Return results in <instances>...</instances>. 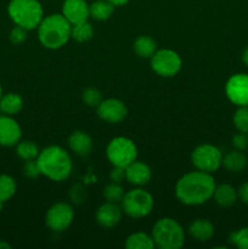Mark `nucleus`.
I'll use <instances>...</instances> for the list:
<instances>
[{"mask_svg": "<svg viewBox=\"0 0 248 249\" xmlns=\"http://www.w3.org/2000/svg\"><path fill=\"white\" fill-rule=\"evenodd\" d=\"M82 100L87 106L89 107H95L96 108L102 102L104 97H102L101 91H100L97 88L89 87L83 91L82 94Z\"/></svg>", "mask_w": 248, "mask_h": 249, "instance_id": "nucleus-30", "label": "nucleus"}, {"mask_svg": "<svg viewBox=\"0 0 248 249\" xmlns=\"http://www.w3.org/2000/svg\"><path fill=\"white\" fill-rule=\"evenodd\" d=\"M1 96H2V88L1 85H0V99H1Z\"/></svg>", "mask_w": 248, "mask_h": 249, "instance_id": "nucleus-41", "label": "nucleus"}, {"mask_svg": "<svg viewBox=\"0 0 248 249\" xmlns=\"http://www.w3.org/2000/svg\"><path fill=\"white\" fill-rule=\"evenodd\" d=\"M247 156L243 153V151L232 150L226 153L225 156H223L221 167H224L230 173H241L247 168Z\"/></svg>", "mask_w": 248, "mask_h": 249, "instance_id": "nucleus-20", "label": "nucleus"}, {"mask_svg": "<svg viewBox=\"0 0 248 249\" xmlns=\"http://www.w3.org/2000/svg\"><path fill=\"white\" fill-rule=\"evenodd\" d=\"M122 216H123V209L121 204L106 201L97 208L95 213V220L101 228L112 229L121 223Z\"/></svg>", "mask_w": 248, "mask_h": 249, "instance_id": "nucleus-13", "label": "nucleus"}, {"mask_svg": "<svg viewBox=\"0 0 248 249\" xmlns=\"http://www.w3.org/2000/svg\"><path fill=\"white\" fill-rule=\"evenodd\" d=\"M2 206H4V202H2L1 199H0V212L2 211Z\"/></svg>", "mask_w": 248, "mask_h": 249, "instance_id": "nucleus-40", "label": "nucleus"}, {"mask_svg": "<svg viewBox=\"0 0 248 249\" xmlns=\"http://www.w3.org/2000/svg\"><path fill=\"white\" fill-rule=\"evenodd\" d=\"M134 53L141 58H151L158 50L157 43L150 36H139L133 44Z\"/></svg>", "mask_w": 248, "mask_h": 249, "instance_id": "nucleus-22", "label": "nucleus"}, {"mask_svg": "<svg viewBox=\"0 0 248 249\" xmlns=\"http://www.w3.org/2000/svg\"><path fill=\"white\" fill-rule=\"evenodd\" d=\"M237 194H238V198L241 199V202L248 206V181L243 182V184L238 187Z\"/></svg>", "mask_w": 248, "mask_h": 249, "instance_id": "nucleus-36", "label": "nucleus"}, {"mask_svg": "<svg viewBox=\"0 0 248 249\" xmlns=\"http://www.w3.org/2000/svg\"><path fill=\"white\" fill-rule=\"evenodd\" d=\"M150 60L153 72L163 78L175 77L182 68L181 56L173 49H159Z\"/></svg>", "mask_w": 248, "mask_h": 249, "instance_id": "nucleus-9", "label": "nucleus"}, {"mask_svg": "<svg viewBox=\"0 0 248 249\" xmlns=\"http://www.w3.org/2000/svg\"><path fill=\"white\" fill-rule=\"evenodd\" d=\"M151 236L155 242V247L159 249L181 248L186 237L181 224L169 216H164L156 221Z\"/></svg>", "mask_w": 248, "mask_h": 249, "instance_id": "nucleus-4", "label": "nucleus"}, {"mask_svg": "<svg viewBox=\"0 0 248 249\" xmlns=\"http://www.w3.org/2000/svg\"><path fill=\"white\" fill-rule=\"evenodd\" d=\"M11 248V246L9 245L7 242H5V241L0 240V249H10Z\"/></svg>", "mask_w": 248, "mask_h": 249, "instance_id": "nucleus-39", "label": "nucleus"}, {"mask_svg": "<svg viewBox=\"0 0 248 249\" xmlns=\"http://www.w3.org/2000/svg\"><path fill=\"white\" fill-rule=\"evenodd\" d=\"M229 241L236 248L248 249V226L231 232V235L229 236Z\"/></svg>", "mask_w": 248, "mask_h": 249, "instance_id": "nucleus-31", "label": "nucleus"}, {"mask_svg": "<svg viewBox=\"0 0 248 249\" xmlns=\"http://www.w3.org/2000/svg\"><path fill=\"white\" fill-rule=\"evenodd\" d=\"M36 162L41 175L48 178L51 181H65L72 174V157L61 146L51 145L43 148L39 152Z\"/></svg>", "mask_w": 248, "mask_h": 249, "instance_id": "nucleus-2", "label": "nucleus"}, {"mask_svg": "<svg viewBox=\"0 0 248 249\" xmlns=\"http://www.w3.org/2000/svg\"><path fill=\"white\" fill-rule=\"evenodd\" d=\"M126 249H153L155 247V242L151 236V233L142 232V231H138V232H133L126 237L125 243H124Z\"/></svg>", "mask_w": 248, "mask_h": 249, "instance_id": "nucleus-24", "label": "nucleus"}, {"mask_svg": "<svg viewBox=\"0 0 248 249\" xmlns=\"http://www.w3.org/2000/svg\"><path fill=\"white\" fill-rule=\"evenodd\" d=\"M109 2L114 5V6H124V5L128 4L130 0H108Z\"/></svg>", "mask_w": 248, "mask_h": 249, "instance_id": "nucleus-37", "label": "nucleus"}, {"mask_svg": "<svg viewBox=\"0 0 248 249\" xmlns=\"http://www.w3.org/2000/svg\"><path fill=\"white\" fill-rule=\"evenodd\" d=\"M72 24L62 14H51L44 16L36 28L38 39L41 45L49 50H58L71 40Z\"/></svg>", "mask_w": 248, "mask_h": 249, "instance_id": "nucleus-3", "label": "nucleus"}, {"mask_svg": "<svg viewBox=\"0 0 248 249\" xmlns=\"http://www.w3.org/2000/svg\"><path fill=\"white\" fill-rule=\"evenodd\" d=\"M123 213L133 219L146 218L155 207V199L148 191L142 187H135L125 192L121 202Z\"/></svg>", "mask_w": 248, "mask_h": 249, "instance_id": "nucleus-6", "label": "nucleus"}, {"mask_svg": "<svg viewBox=\"0 0 248 249\" xmlns=\"http://www.w3.org/2000/svg\"><path fill=\"white\" fill-rule=\"evenodd\" d=\"M124 192L123 186H122L119 182H113L111 181L108 185L104 187V191H102V196H104L105 201L107 202H113V203H119L121 204L122 199H123Z\"/></svg>", "mask_w": 248, "mask_h": 249, "instance_id": "nucleus-28", "label": "nucleus"}, {"mask_svg": "<svg viewBox=\"0 0 248 249\" xmlns=\"http://www.w3.org/2000/svg\"><path fill=\"white\" fill-rule=\"evenodd\" d=\"M125 180L136 187H142L151 181L152 170L150 165L141 160H134L125 168Z\"/></svg>", "mask_w": 248, "mask_h": 249, "instance_id": "nucleus-16", "label": "nucleus"}, {"mask_svg": "<svg viewBox=\"0 0 248 249\" xmlns=\"http://www.w3.org/2000/svg\"><path fill=\"white\" fill-rule=\"evenodd\" d=\"M27 34H28V31L19 26H15L12 28L11 33H10V40H11L12 44L15 45H19V44L24 43L27 40Z\"/></svg>", "mask_w": 248, "mask_h": 249, "instance_id": "nucleus-33", "label": "nucleus"}, {"mask_svg": "<svg viewBox=\"0 0 248 249\" xmlns=\"http://www.w3.org/2000/svg\"><path fill=\"white\" fill-rule=\"evenodd\" d=\"M23 108V99L16 92H7L0 99V111L5 116H16Z\"/></svg>", "mask_w": 248, "mask_h": 249, "instance_id": "nucleus-21", "label": "nucleus"}, {"mask_svg": "<svg viewBox=\"0 0 248 249\" xmlns=\"http://www.w3.org/2000/svg\"><path fill=\"white\" fill-rule=\"evenodd\" d=\"M236 130L248 135V106L237 107L232 117Z\"/></svg>", "mask_w": 248, "mask_h": 249, "instance_id": "nucleus-29", "label": "nucleus"}, {"mask_svg": "<svg viewBox=\"0 0 248 249\" xmlns=\"http://www.w3.org/2000/svg\"><path fill=\"white\" fill-rule=\"evenodd\" d=\"M232 146L235 150L245 151L248 148V135L238 131L232 136Z\"/></svg>", "mask_w": 248, "mask_h": 249, "instance_id": "nucleus-34", "label": "nucleus"}, {"mask_svg": "<svg viewBox=\"0 0 248 249\" xmlns=\"http://www.w3.org/2000/svg\"><path fill=\"white\" fill-rule=\"evenodd\" d=\"M213 199L219 207H223V208L232 207L238 199L237 190L230 184L216 185L214 189Z\"/></svg>", "mask_w": 248, "mask_h": 249, "instance_id": "nucleus-19", "label": "nucleus"}, {"mask_svg": "<svg viewBox=\"0 0 248 249\" xmlns=\"http://www.w3.org/2000/svg\"><path fill=\"white\" fill-rule=\"evenodd\" d=\"M114 5L108 0H96L89 5L90 17L96 21H107L114 12Z\"/></svg>", "mask_w": 248, "mask_h": 249, "instance_id": "nucleus-23", "label": "nucleus"}, {"mask_svg": "<svg viewBox=\"0 0 248 249\" xmlns=\"http://www.w3.org/2000/svg\"><path fill=\"white\" fill-rule=\"evenodd\" d=\"M23 174L24 177L29 178V179H36L41 175L40 169H39V165L36 160H26L23 165Z\"/></svg>", "mask_w": 248, "mask_h": 249, "instance_id": "nucleus-32", "label": "nucleus"}, {"mask_svg": "<svg viewBox=\"0 0 248 249\" xmlns=\"http://www.w3.org/2000/svg\"><path fill=\"white\" fill-rule=\"evenodd\" d=\"M242 61H243V63H245V65L248 67V46L245 49V51H243Z\"/></svg>", "mask_w": 248, "mask_h": 249, "instance_id": "nucleus-38", "label": "nucleus"}, {"mask_svg": "<svg viewBox=\"0 0 248 249\" xmlns=\"http://www.w3.org/2000/svg\"><path fill=\"white\" fill-rule=\"evenodd\" d=\"M17 190L16 181L12 177L6 174L0 175V199L6 202L15 196Z\"/></svg>", "mask_w": 248, "mask_h": 249, "instance_id": "nucleus-27", "label": "nucleus"}, {"mask_svg": "<svg viewBox=\"0 0 248 249\" xmlns=\"http://www.w3.org/2000/svg\"><path fill=\"white\" fill-rule=\"evenodd\" d=\"M7 14L16 26L28 32L38 28L44 18V9L38 0H11Z\"/></svg>", "mask_w": 248, "mask_h": 249, "instance_id": "nucleus-5", "label": "nucleus"}, {"mask_svg": "<svg viewBox=\"0 0 248 249\" xmlns=\"http://www.w3.org/2000/svg\"><path fill=\"white\" fill-rule=\"evenodd\" d=\"M74 209L67 202L53 203L45 214V224L55 232H63L74 220Z\"/></svg>", "mask_w": 248, "mask_h": 249, "instance_id": "nucleus-10", "label": "nucleus"}, {"mask_svg": "<svg viewBox=\"0 0 248 249\" xmlns=\"http://www.w3.org/2000/svg\"><path fill=\"white\" fill-rule=\"evenodd\" d=\"M225 95L235 106H248V74L236 73L225 84Z\"/></svg>", "mask_w": 248, "mask_h": 249, "instance_id": "nucleus-11", "label": "nucleus"}, {"mask_svg": "<svg viewBox=\"0 0 248 249\" xmlns=\"http://www.w3.org/2000/svg\"><path fill=\"white\" fill-rule=\"evenodd\" d=\"M223 153L212 143H201L191 153V163L195 169L213 174L223 163Z\"/></svg>", "mask_w": 248, "mask_h": 249, "instance_id": "nucleus-8", "label": "nucleus"}, {"mask_svg": "<svg viewBox=\"0 0 248 249\" xmlns=\"http://www.w3.org/2000/svg\"><path fill=\"white\" fill-rule=\"evenodd\" d=\"M22 139V129L11 116L0 117V145L5 147L16 146Z\"/></svg>", "mask_w": 248, "mask_h": 249, "instance_id": "nucleus-14", "label": "nucleus"}, {"mask_svg": "<svg viewBox=\"0 0 248 249\" xmlns=\"http://www.w3.org/2000/svg\"><path fill=\"white\" fill-rule=\"evenodd\" d=\"M189 235L197 242H208L214 236V225L208 219H195L189 225Z\"/></svg>", "mask_w": 248, "mask_h": 249, "instance_id": "nucleus-18", "label": "nucleus"}, {"mask_svg": "<svg viewBox=\"0 0 248 249\" xmlns=\"http://www.w3.org/2000/svg\"><path fill=\"white\" fill-rule=\"evenodd\" d=\"M109 179H111V181L122 184V181L125 179V170H124V168L113 167V169L111 170V174H109Z\"/></svg>", "mask_w": 248, "mask_h": 249, "instance_id": "nucleus-35", "label": "nucleus"}, {"mask_svg": "<svg viewBox=\"0 0 248 249\" xmlns=\"http://www.w3.org/2000/svg\"><path fill=\"white\" fill-rule=\"evenodd\" d=\"M61 14L71 24L82 23L89 19V4L85 0H65Z\"/></svg>", "mask_w": 248, "mask_h": 249, "instance_id": "nucleus-15", "label": "nucleus"}, {"mask_svg": "<svg viewBox=\"0 0 248 249\" xmlns=\"http://www.w3.org/2000/svg\"><path fill=\"white\" fill-rule=\"evenodd\" d=\"M97 116L104 122L109 124H117L123 122L128 116V107L122 100L109 97L102 100L101 104L96 107Z\"/></svg>", "mask_w": 248, "mask_h": 249, "instance_id": "nucleus-12", "label": "nucleus"}, {"mask_svg": "<svg viewBox=\"0 0 248 249\" xmlns=\"http://www.w3.org/2000/svg\"><path fill=\"white\" fill-rule=\"evenodd\" d=\"M39 152H40V150H39L38 145L31 140L19 141L16 145L17 156H18L21 160H23L24 162H26V160H36L39 156Z\"/></svg>", "mask_w": 248, "mask_h": 249, "instance_id": "nucleus-26", "label": "nucleus"}, {"mask_svg": "<svg viewBox=\"0 0 248 249\" xmlns=\"http://www.w3.org/2000/svg\"><path fill=\"white\" fill-rule=\"evenodd\" d=\"M92 36H94V27L89 21L73 24L72 29H71V39L78 41V43L89 41Z\"/></svg>", "mask_w": 248, "mask_h": 249, "instance_id": "nucleus-25", "label": "nucleus"}, {"mask_svg": "<svg viewBox=\"0 0 248 249\" xmlns=\"http://www.w3.org/2000/svg\"><path fill=\"white\" fill-rule=\"evenodd\" d=\"M67 143L70 150L77 156H80V157H87V156H89L90 152L92 151V147H94L91 136L87 131L83 130L73 131L68 136Z\"/></svg>", "mask_w": 248, "mask_h": 249, "instance_id": "nucleus-17", "label": "nucleus"}, {"mask_svg": "<svg viewBox=\"0 0 248 249\" xmlns=\"http://www.w3.org/2000/svg\"><path fill=\"white\" fill-rule=\"evenodd\" d=\"M106 157L112 167L125 169L130 163L138 160V147L131 139L116 136L107 143Z\"/></svg>", "mask_w": 248, "mask_h": 249, "instance_id": "nucleus-7", "label": "nucleus"}, {"mask_svg": "<svg viewBox=\"0 0 248 249\" xmlns=\"http://www.w3.org/2000/svg\"><path fill=\"white\" fill-rule=\"evenodd\" d=\"M215 186L213 174L195 169L177 180L175 184V197L185 206H202L213 198Z\"/></svg>", "mask_w": 248, "mask_h": 249, "instance_id": "nucleus-1", "label": "nucleus"}]
</instances>
